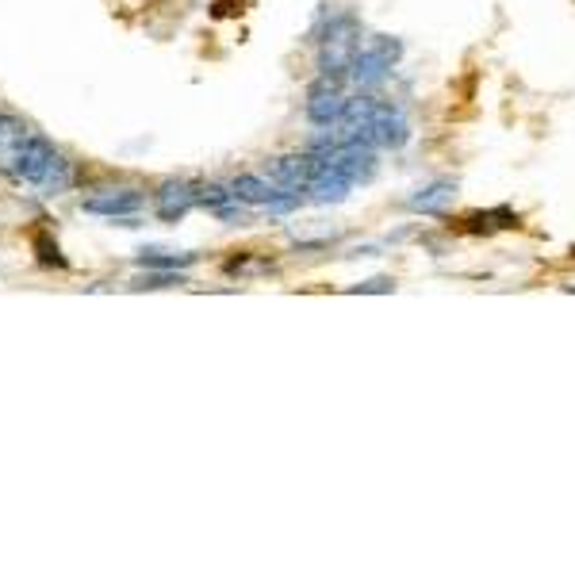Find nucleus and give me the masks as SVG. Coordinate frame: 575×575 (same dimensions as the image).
Returning <instances> with one entry per match:
<instances>
[{"label":"nucleus","mask_w":575,"mask_h":575,"mask_svg":"<svg viewBox=\"0 0 575 575\" xmlns=\"http://www.w3.org/2000/svg\"><path fill=\"white\" fill-rule=\"evenodd\" d=\"M399 54H403V43L399 39H388V35H372L365 46H357V54H353V66H349V77L357 81V85H380L384 77L391 73V66L399 62Z\"/></svg>","instance_id":"1"},{"label":"nucleus","mask_w":575,"mask_h":575,"mask_svg":"<svg viewBox=\"0 0 575 575\" xmlns=\"http://www.w3.org/2000/svg\"><path fill=\"white\" fill-rule=\"evenodd\" d=\"M345 92H342V77H322L311 85L307 92V119L322 127V131H330V127H338V119L345 115Z\"/></svg>","instance_id":"2"},{"label":"nucleus","mask_w":575,"mask_h":575,"mask_svg":"<svg viewBox=\"0 0 575 575\" xmlns=\"http://www.w3.org/2000/svg\"><path fill=\"white\" fill-rule=\"evenodd\" d=\"M54 158H58V150H54L43 135H27L20 142V150L12 154V161H16V173H20L23 181H31V184L46 181V173H50Z\"/></svg>","instance_id":"3"},{"label":"nucleus","mask_w":575,"mask_h":575,"mask_svg":"<svg viewBox=\"0 0 575 575\" xmlns=\"http://www.w3.org/2000/svg\"><path fill=\"white\" fill-rule=\"evenodd\" d=\"M81 207L89 215H104V219H131L142 207V192L138 188H108V192H96L89 200H81Z\"/></svg>","instance_id":"4"},{"label":"nucleus","mask_w":575,"mask_h":575,"mask_svg":"<svg viewBox=\"0 0 575 575\" xmlns=\"http://www.w3.org/2000/svg\"><path fill=\"white\" fill-rule=\"evenodd\" d=\"M192 204H200V184L169 181V184H161L158 188V219H165V223L184 219Z\"/></svg>","instance_id":"5"},{"label":"nucleus","mask_w":575,"mask_h":575,"mask_svg":"<svg viewBox=\"0 0 575 575\" xmlns=\"http://www.w3.org/2000/svg\"><path fill=\"white\" fill-rule=\"evenodd\" d=\"M453 196H457L453 181H434V184H426V188H418L411 200H407V207H411V211H422V215H441L445 207L453 204Z\"/></svg>","instance_id":"6"},{"label":"nucleus","mask_w":575,"mask_h":575,"mask_svg":"<svg viewBox=\"0 0 575 575\" xmlns=\"http://www.w3.org/2000/svg\"><path fill=\"white\" fill-rule=\"evenodd\" d=\"M230 192H234V200H238V204H269L276 188H273V181H265V177L242 173V177H234V181H230Z\"/></svg>","instance_id":"7"},{"label":"nucleus","mask_w":575,"mask_h":575,"mask_svg":"<svg viewBox=\"0 0 575 575\" xmlns=\"http://www.w3.org/2000/svg\"><path fill=\"white\" fill-rule=\"evenodd\" d=\"M196 261V253H158V250H146L138 253V265L142 269H169V273H181Z\"/></svg>","instance_id":"8"},{"label":"nucleus","mask_w":575,"mask_h":575,"mask_svg":"<svg viewBox=\"0 0 575 575\" xmlns=\"http://www.w3.org/2000/svg\"><path fill=\"white\" fill-rule=\"evenodd\" d=\"M173 284H184V276L161 269V273H154V276H142L135 288H173Z\"/></svg>","instance_id":"9"},{"label":"nucleus","mask_w":575,"mask_h":575,"mask_svg":"<svg viewBox=\"0 0 575 575\" xmlns=\"http://www.w3.org/2000/svg\"><path fill=\"white\" fill-rule=\"evenodd\" d=\"M35 246H39V257H43L46 265H66V257L58 253V246L50 238H35Z\"/></svg>","instance_id":"10"}]
</instances>
